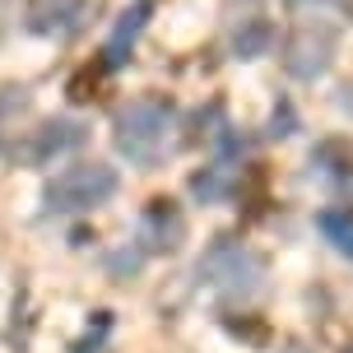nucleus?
<instances>
[{"label":"nucleus","instance_id":"f257e3e1","mask_svg":"<svg viewBox=\"0 0 353 353\" xmlns=\"http://www.w3.org/2000/svg\"><path fill=\"white\" fill-rule=\"evenodd\" d=\"M172 140H176V103L163 93L130 98L112 117V149L140 172H154L172 154Z\"/></svg>","mask_w":353,"mask_h":353},{"label":"nucleus","instance_id":"f03ea898","mask_svg":"<svg viewBox=\"0 0 353 353\" xmlns=\"http://www.w3.org/2000/svg\"><path fill=\"white\" fill-rule=\"evenodd\" d=\"M265 274H270L265 256L242 237H214L195 261V283H205V288L223 293V298H237V302L256 298L265 288Z\"/></svg>","mask_w":353,"mask_h":353},{"label":"nucleus","instance_id":"7ed1b4c3","mask_svg":"<svg viewBox=\"0 0 353 353\" xmlns=\"http://www.w3.org/2000/svg\"><path fill=\"white\" fill-rule=\"evenodd\" d=\"M117 191H121V172H117L112 163L79 159V163L61 168V172L47 181L42 205H47V214H56V219H65V214H93V210H103Z\"/></svg>","mask_w":353,"mask_h":353},{"label":"nucleus","instance_id":"20e7f679","mask_svg":"<svg viewBox=\"0 0 353 353\" xmlns=\"http://www.w3.org/2000/svg\"><path fill=\"white\" fill-rule=\"evenodd\" d=\"M339 37H344V28H339L335 19H325V14L298 19L293 33L283 37V52H279L288 79H298V84L325 79L330 65H335V56H339Z\"/></svg>","mask_w":353,"mask_h":353},{"label":"nucleus","instance_id":"39448f33","mask_svg":"<svg viewBox=\"0 0 353 353\" xmlns=\"http://www.w3.org/2000/svg\"><path fill=\"white\" fill-rule=\"evenodd\" d=\"M232 125H223V130H214V163L205 168V172L191 176V195L200 200V205H228L232 195L242 191V176H247V168H242V144L228 135Z\"/></svg>","mask_w":353,"mask_h":353},{"label":"nucleus","instance_id":"423d86ee","mask_svg":"<svg viewBox=\"0 0 353 353\" xmlns=\"http://www.w3.org/2000/svg\"><path fill=\"white\" fill-rule=\"evenodd\" d=\"M88 140V125L74 121V117H61V121H42L33 130H23V140H14V154L19 163H28V168H52L61 154H70L79 144Z\"/></svg>","mask_w":353,"mask_h":353},{"label":"nucleus","instance_id":"0eeeda50","mask_svg":"<svg viewBox=\"0 0 353 353\" xmlns=\"http://www.w3.org/2000/svg\"><path fill=\"white\" fill-rule=\"evenodd\" d=\"M98 10H103V0H33L28 28L42 37H74L93 23Z\"/></svg>","mask_w":353,"mask_h":353},{"label":"nucleus","instance_id":"6e6552de","mask_svg":"<svg viewBox=\"0 0 353 353\" xmlns=\"http://www.w3.org/2000/svg\"><path fill=\"white\" fill-rule=\"evenodd\" d=\"M186 237V219L176 210V200H149V210L140 214V232H135V247L144 256H163L176 251Z\"/></svg>","mask_w":353,"mask_h":353},{"label":"nucleus","instance_id":"1a4fd4ad","mask_svg":"<svg viewBox=\"0 0 353 353\" xmlns=\"http://www.w3.org/2000/svg\"><path fill=\"white\" fill-rule=\"evenodd\" d=\"M274 23L265 14H247V19H237L232 23V33H228V52L237 56V61H261V56L274 52Z\"/></svg>","mask_w":353,"mask_h":353},{"label":"nucleus","instance_id":"9d476101","mask_svg":"<svg viewBox=\"0 0 353 353\" xmlns=\"http://www.w3.org/2000/svg\"><path fill=\"white\" fill-rule=\"evenodd\" d=\"M149 14H154V5H149V0H140V5H130V10L117 19V28H112V37H107V47H103V61L112 65V70H117V65H125V56H130V47H135V37L144 33Z\"/></svg>","mask_w":353,"mask_h":353},{"label":"nucleus","instance_id":"9b49d317","mask_svg":"<svg viewBox=\"0 0 353 353\" xmlns=\"http://www.w3.org/2000/svg\"><path fill=\"white\" fill-rule=\"evenodd\" d=\"M28 107H33V93H28L23 84H5L0 88V149H5V144L14 149V140L23 135L19 121L28 117Z\"/></svg>","mask_w":353,"mask_h":353},{"label":"nucleus","instance_id":"f8f14e48","mask_svg":"<svg viewBox=\"0 0 353 353\" xmlns=\"http://www.w3.org/2000/svg\"><path fill=\"white\" fill-rule=\"evenodd\" d=\"M316 232L344 256V261H353V205H325V210L316 214Z\"/></svg>","mask_w":353,"mask_h":353},{"label":"nucleus","instance_id":"ddd939ff","mask_svg":"<svg viewBox=\"0 0 353 353\" xmlns=\"http://www.w3.org/2000/svg\"><path fill=\"white\" fill-rule=\"evenodd\" d=\"M270 135H274V140H288V135H293V107H288V103L274 107V117H270Z\"/></svg>","mask_w":353,"mask_h":353},{"label":"nucleus","instance_id":"4468645a","mask_svg":"<svg viewBox=\"0 0 353 353\" xmlns=\"http://www.w3.org/2000/svg\"><path fill=\"white\" fill-rule=\"evenodd\" d=\"M293 10H312V14H321V10H330V5H339V0H288Z\"/></svg>","mask_w":353,"mask_h":353},{"label":"nucleus","instance_id":"2eb2a0df","mask_svg":"<svg viewBox=\"0 0 353 353\" xmlns=\"http://www.w3.org/2000/svg\"><path fill=\"white\" fill-rule=\"evenodd\" d=\"M283 353H307V349H302V344H298V339H293V344H288V349H283Z\"/></svg>","mask_w":353,"mask_h":353},{"label":"nucleus","instance_id":"dca6fc26","mask_svg":"<svg viewBox=\"0 0 353 353\" xmlns=\"http://www.w3.org/2000/svg\"><path fill=\"white\" fill-rule=\"evenodd\" d=\"M344 353H353V344H349V349H344Z\"/></svg>","mask_w":353,"mask_h":353}]
</instances>
